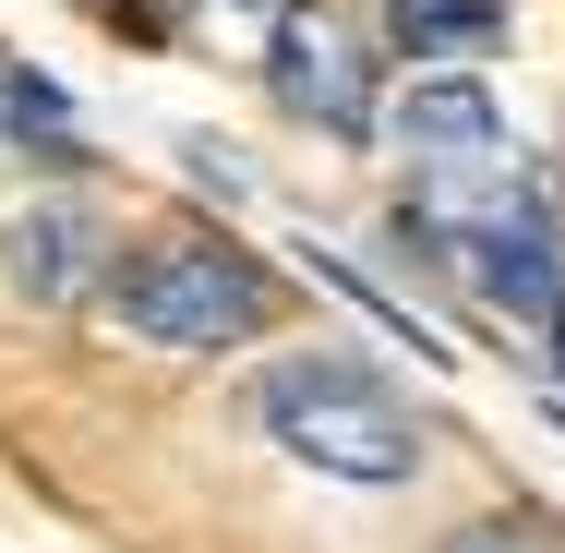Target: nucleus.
<instances>
[{"label":"nucleus","instance_id":"nucleus-5","mask_svg":"<svg viewBox=\"0 0 565 553\" xmlns=\"http://www.w3.org/2000/svg\"><path fill=\"white\" fill-rule=\"evenodd\" d=\"M0 277L12 301H109V228L85 205H24L0 228Z\"/></svg>","mask_w":565,"mask_h":553},{"label":"nucleus","instance_id":"nucleus-2","mask_svg":"<svg viewBox=\"0 0 565 553\" xmlns=\"http://www.w3.org/2000/svg\"><path fill=\"white\" fill-rule=\"evenodd\" d=\"M109 313L145 349H241V337L277 326V277L241 241H157L109 277Z\"/></svg>","mask_w":565,"mask_h":553},{"label":"nucleus","instance_id":"nucleus-7","mask_svg":"<svg viewBox=\"0 0 565 553\" xmlns=\"http://www.w3.org/2000/svg\"><path fill=\"white\" fill-rule=\"evenodd\" d=\"M0 120H12L36 157H61V169L85 157V132H73V109H61V85H36V73H0Z\"/></svg>","mask_w":565,"mask_h":553},{"label":"nucleus","instance_id":"nucleus-6","mask_svg":"<svg viewBox=\"0 0 565 553\" xmlns=\"http://www.w3.org/2000/svg\"><path fill=\"white\" fill-rule=\"evenodd\" d=\"M397 132H409V157H434V169H493V157H505V109H493L469 73L409 85V97H397Z\"/></svg>","mask_w":565,"mask_h":553},{"label":"nucleus","instance_id":"nucleus-1","mask_svg":"<svg viewBox=\"0 0 565 553\" xmlns=\"http://www.w3.org/2000/svg\"><path fill=\"white\" fill-rule=\"evenodd\" d=\"M253 422H265V445H289L301 469L361 481V493H385V481H409V469H422L409 410H397L361 361H338V349H289V361H265Z\"/></svg>","mask_w":565,"mask_h":553},{"label":"nucleus","instance_id":"nucleus-9","mask_svg":"<svg viewBox=\"0 0 565 553\" xmlns=\"http://www.w3.org/2000/svg\"><path fill=\"white\" fill-rule=\"evenodd\" d=\"M554 361H565V326H554Z\"/></svg>","mask_w":565,"mask_h":553},{"label":"nucleus","instance_id":"nucleus-4","mask_svg":"<svg viewBox=\"0 0 565 553\" xmlns=\"http://www.w3.org/2000/svg\"><path fill=\"white\" fill-rule=\"evenodd\" d=\"M469 277H481L493 313H518V326H565V241H554V217H542L530 193H505L493 217L469 228Z\"/></svg>","mask_w":565,"mask_h":553},{"label":"nucleus","instance_id":"nucleus-3","mask_svg":"<svg viewBox=\"0 0 565 553\" xmlns=\"http://www.w3.org/2000/svg\"><path fill=\"white\" fill-rule=\"evenodd\" d=\"M265 73H277V97L313 120V132H338V145L373 132V61L349 49V24H326V12H277Z\"/></svg>","mask_w":565,"mask_h":553},{"label":"nucleus","instance_id":"nucleus-8","mask_svg":"<svg viewBox=\"0 0 565 553\" xmlns=\"http://www.w3.org/2000/svg\"><path fill=\"white\" fill-rule=\"evenodd\" d=\"M397 49H481L493 36V0H385Z\"/></svg>","mask_w":565,"mask_h":553}]
</instances>
